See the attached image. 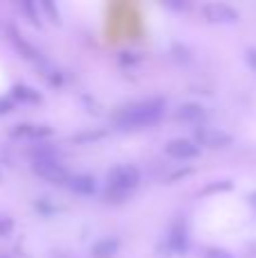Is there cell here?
<instances>
[{"label":"cell","instance_id":"obj_2","mask_svg":"<svg viewBox=\"0 0 256 258\" xmlns=\"http://www.w3.org/2000/svg\"><path fill=\"white\" fill-rule=\"evenodd\" d=\"M34 172L39 174V177H43L45 181H50V183H63V181H68L66 168L59 163L57 156H54L50 150L39 152V156L34 159Z\"/></svg>","mask_w":256,"mask_h":258},{"label":"cell","instance_id":"obj_4","mask_svg":"<svg viewBox=\"0 0 256 258\" xmlns=\"http://www.w3.org/2000/svg\"><path fill=\"white\" fill-rule=\"evenodd\" d=\"M166 154L172 156V159H177V161H188V159H195V156L200 154V150L193 141L177 138V141H170L166 145Z\"/></svg>","mask_w":256,"mask_h":258},{"label":"cell","instance_id":"obj_10","mask_svg":"<svg viewBox=\"0 0 256 258\" xmlns=\"http://www.w3.org/2000/svg\"><path fill=\"white\" fill-rule=\"evenodd\" d=\"M177 118L184 122H198L204 118V109L200 107V104H181V107L177 109Z\"/></svg>","mask_w":256,"mask_h":258},{"label":"cell","instance_id":"obj_5","mask_svg":"<svg viewBox=\"0 0 256 258\" xmlns=\"http://www.w3.org/2000/svg\"><path fill=\"white\" fill-rule=\"evenodd\" d=\"M204 14H207L209 21L216 23H234L238 18V12L234 7H229V5H207Z\"/></svg>","mask_w":256,"mask_h":258},{"label":"cell","instance_id":"obj_3","mask_svg":"<svg viewBox=\"0 0 256 258\" xmlns=\"http://www.w3.org/2000/svg\"><path fill=\"white\" fill-rule=\"evenodd\" d=\"M141 181V174L134 165H118L109 172V192L122 197L130 190H134Z\"/></svg>","mask_w":256,"mask_h":258},{"label":"cell","instance_id":"obj_11","mask_svg":"<svg viewBox=\"0 0 256 258\" xmlns=\"http://www.w3.org/2000/svg\"><path fill=\"white\" fill-rule=\"evenodd\" d=\"M14 95L21 98V100H27V102H36V100H41V95L36 93V91L27 89V86H16V89H14Z\"/></svg>","mask_w":256,"mask_h":258},{"label":"cell","instance_id":"obj_13","mask_svg":"<svg viewBox=\"0 0 256 258\" xmlns=\"http://www.w3.org/2000/svg\"><path fill=\"white\" fill-rule=\"evenodd\" d=\"M204 258H234V256L225 249H216V247H213V249H209L207 254H204Z\"/></svg>","mask_w":256,"mask_h":258},{"label":"cell","instance_id":"obj_8","mask_svg":"<svg viewBox=\"0 0 256 258\" xmlns=\"http://www.w3.org/2000/svg\"><path fill=\"white\" fill-rule=\"evenodd\" d=\"M118 251V240H113V238H104V240L95 242L93 249H91V254L93 258H113Z\"/></svg>","mask_w":256,"mask_h":258},{"label":"cell","instance_id":"obj_6","mask_svg":"<svg viewBox=\"0 0 256 258\" xmlns=\"http://www.w3.org/2000/svg\"><path fill=\"white\" fill-rule=\"evenodd\" d=\"M68 186L77 195H93L95 192V179L91 174H77V177L68 179Z\"/></svg>","mask_w":256,"mask_h":258},{"label":"cell","instance_id":"obj_14","mask_svg":"<svg viewBox=\"0 0 256 258\" xmlns=\"http://www.w3.org/2000/svg\"><path fill=\"white\" fill-rule=\"evenodd\" d=\"M247 61H249V66L256 71V50L252 48V50H247Z\"/></svg>","mask_w":256,"mask_h":258},{"label":"cell","instance_id":"obj_12","mask_svg":"<svg viewBox=\"0 0 256 258\" xmlns=\"http://www.w3.org/2000/svg\"><path fill=\"white\" fill-rule=\"evenodd\" d=\"M18 134H25V136L39 138V136H45V134H48V129H36L34 125H18Z\"/></svg>","mask_w":256,"mask_h":258},{"label":"cell","instance_id":"obj_1","mask_svg":"<svg viewBox=\"0 0 256 258\" xmlns=\"http://www.w3.org/2000/svg\"><path fill=\"white\" fill-rule=\"evenodd\" d=\"M166 102L161 98H152V100H143L139 104H132V107L122 109V113L118 116V125L120 127H145L152 125L161 118Z\"/></svg>","mask_w":256,"mask_h":258},{"label":"cell","instance_id":"obj_7","mask_svg":"<svg viewBox=\"0 0 256 258\" xmlns=\"http://www.w3.org/2000/svg\"><path fill=\"white\" fill-rule=\"evenodd\" d=\"M200 138L211 147H227L231 143L229 134L220 132V129H204V132H200Z\"/></svg>","mask_w":256,"mask_h":258},{"label":"cell","instance_id":"obj_9","mask_svg":"<svg viewBox=\"0 0 256 258\" xmlns=\"http://www.w3.org/2000/svg\"><path fill=\"white\" fill-rule=\"evenodd\" d=\"M168 247H170V249H175L177 254L186 251V247H188V240H186V229L181 227V224L172 227L170 236H168Z\"/></svg>","mask_w":256,"mask_h":258}]
</instances>
